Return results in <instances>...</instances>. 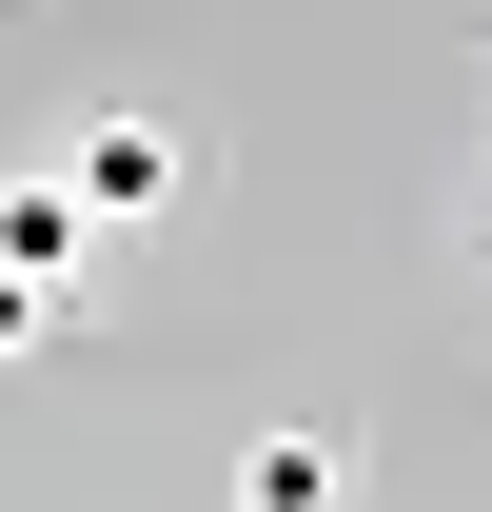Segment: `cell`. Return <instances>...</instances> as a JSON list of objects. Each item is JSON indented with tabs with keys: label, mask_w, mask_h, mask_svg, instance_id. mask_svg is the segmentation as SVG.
<instances>
[{
	"label": "cell",
	"mask_w": 492,
	"mask_h": 512,
	"mask_svg": "<svg viewBox=\"0 0 492 512\" xmlns=\"http://www.w3.org/2000/svg\"><path fill=\"white\" fill-rule=\"evenodd\" d=\"M60 197H79V217H178V197H197V138L178 119H79Z\"/></svg>",
	"instance_id": "6da1fadb"
},
{
	"label": "cell",
	"mask_w": 492,
	"mask_h": 512,
	"mask_svg": "<svg viewBox=\"0 0 492 512\" xmlns=\"http://www.w3.org/2000/svg\"><path fill=\"white\" fill-rule=\"evenodd\" d=\"M217 512H355V434H237Z\"/></svg>",
	"instance_id": "7a4b0ae2"
},
{
	"label": "cell",
	"mask_w": 492,
	"mask_h": 512,
	"mask_svg": "<svg viewBox=\"0 0 492 512\" xmlns=\"http://www.w3.org/2000/svg\"><path fill=\"white\" fill-rule=\"evenodd\" d=\"M79 237H99V217H79L60 178H0V276H20V296H60V276H79Z\"/></svg>",
	"instance_id": "3957f363"
},
{
	"label": "cell",
	"mask_w": 492,
	"mask_h": 512,
	"mask_svg": "<svg viewBox=\"0 0 492 512\" xmlns=\"http://www.w3.org/2000/svg\"><path fill=\"white\" fill-rule=\"evenodd\" d=\"M20 335H40V296H20V276H0V355H20Z\"/></svg>",
	"instance_id": "277c9868"
},
{
	"label": "cell",
	"mask_w": 492,
	"mask_h": 512,
	"mask_svg": "<svg viewBox=\"0 0 492 512\" xmlns=\"http://www.w3.org/2000/svg\"><path fill=\"white\" fill-rule=\"evenodd\" d=\"M473 256H492V217H473Z\"/></svg>",
	"instance_id": "5b68a950"
}]
</instances>
